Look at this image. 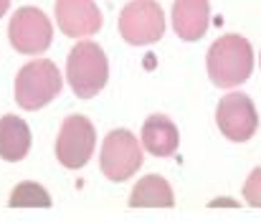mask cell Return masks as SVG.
<instances>
[{
  "label": "cell",
  "instance_id": "cell-1",
  "mask_svg": "<svg viewBox=\"0 0 261 223\" xmlns=\"http://www.w3.org/2000/svg\"><path fill=\"white\" fill-rule=\"evenodd\" d=\"M208 76L221 89L241 86L254 71V51L244 36L226 33L208 48Z\"/></svg>",
  "mask_w": 261,
  "mask_h": 223
},
{
  "label": "cell",
  "instance_id": "cell-2",
  "mask_svg": "<svg viewBox=\"0 0 261 223\" xmlns=\"http://www.w3.org/2000/svg\"><path fill=\"white\" fill-rule=\"evenodd\" d=\"M66 79L71 84V91L79 99L96 96L109 79V64H107V54L101 51V46L94 41L76 43L66 61Z\"/></svg>",
  "mask_w": 261,
  "mask_h": 223
},
{
  "label": "cell",
  "instance_id": "cell-3",
  "mask_svg": "<svg viewBox=\"0 0 261 223\" xmlns=\"http://www.w3.org/2000/svg\"><path fill=\"white\" fill-rule=\"evenodd\" d=\"M59 91H61V74L56 64L48 59L25 64L15 76V102L28 112L46 107L51 99L59 96Z\"/></svg>",
  "mask_w": 261,
  "mask_h": 223
},
{
  "label": "cell",
  "instance_id": "cell-4",
  "mask_svg": "<svg viewBox=\"0 0 261 223\" xmlns=\"http://www.w3.org/2000/svg\"><path fill=\"white\" fill-rule=\"evenodd\" d=\"M119 33L132 46H147L163 38L165 13L155 0H132L119 13Z\"/></svg>",
  "mask_w": 261,
  "mask_h": 223
},
{
  "label": "cell",
  "instance_id": "cell-5",
  "mask_svg": "<svg viewBox=\"0 0 261 223\" xmlns=\"http://www.w3.org/2000/svg\"><path fill=\"white\" fill-rule=\"evenodd\" d=\"M8 38L18 54H28V56L43 54L54 41V28L43 10L25 5L13 13L10 26H8Z\"/></svg>",
  "mask_w": 261,
  "mask_h": 223
},
{
  "label": "cell",
  "instance_id": "cell-6",
  "mask_svg": "<svg viewBox=\"0 0 261 223\" xmlns=\"http://www.w3.org/2000/svg\"><path fill=\"white\" fill-rule=\"evenodd\" d=\"M99 162H101V172L109 180L114 183L129 180L142 165V147L129 130H114L107 135L101 145Z\"/></svg>",
  "mask_w": 261,
  "mask_h": 223
},
{
  "label": "cell",
  "instance_id": "cell-7",
  "mask_svg": "<svg viewBox=\"0 0 261 223\" xmlns=\"http://www.w3.org/2000/svg\"><path fill=\"white\" fill-rule=\"evenodd\" d=\"M94 145H96L94 125L84 114H71L61 125V132L56 140V157L64 167L82 170L94 152Z\"/></svg>",
  "mask_w": 261,
  "mask_h": 223
},
{
  "label": "cell",
  "instance_id": "cell-8",
  "mask_svg": "<svg viewBox=\"0 0 261 223\" xmlns=\"http://www.w3.org/2000/svg\"><path fill=\"white\" fill-rule=\"evenodd\" d=\"M216 122H218V130L233 140V142H246L254 137L256 127H259V114H256V107L254 102L241 94V91H231L226 94L221 102H218V109H216Z\"/></svg>",
  "mask_w": 261,
  "mask_h": 223
},
{
  "label": "cell",
  "instance_id": "cell-9",
  "mask_svg": "<svg viewBox=\"0 0 261 223\" xmlns=\"http://www.w3.org/2000/svg\"><path fill=\"white\" fill-rule=\"evenodd\" d=\"M56 23L71 38L94 36L101 28V13L94 0H56Z\"/></svg>",
  "mask_w": 261,
  "mask_h": 223
},
{
  "label": "cell",
  "instance_id": "cell-10",
  "mask_svg": "<svg viewBox=\"0 0 261 223\" xmlns=\"http://www.w3.org/2000/svg\"><path fill=\"white\" fill-rule=\"evenodd\" d=\"M211 23L208 0H175L173 3V31L182 41H200Z\"/></svg>",
  "mask_w": 261,
  "mask_h": 223
},
{
  "label": "cell",
  "instance_id": "cell-11",
  "mask_svg": "<svg viewBox=\"0 0 261 223\" xmlns=\"http://www.w3.org/2000/svg\"><path fill=\"white\" fill-rule=\"evenodd\" d=\"M142 145H145L147 152H152L155 157H170L177 150V145H180L177 127L165 114H152L142 125Z\"/></svg>",
  "mask_w": 261,
  "mask_h": 223
},
{
  "label": "cell",
  "instance_id": "cell-12",
  "mask_svg": "<svg viewBox=\"0 0 261 223\" xmlns=\"http://www.w3.org/2000/svg\"><path fill=\"white\" fill-rule=\"evenodd\" d=\"M28 150H31L28 125L15 114L0 117V157L8 162H18L28 155Z\"/></svg>",
  "mask_w": 261,
  "mask_h": 223
},
{
  "label": "cell",
  "instance_id": "cell-13",
  "mask_svg": "<svg viewBox=\"0 0 261 223\" xmlns=\"http://www.w3.org/2000/svg\"><path fill=\"white\" fill-rule=\"evenodd\" d=\"M129 206L132 208H173L175 195L173 188L165 178L160 175H145L129 195Z\"/></svg>",
  "mask_w": 261,
  "mask_h": 223
},
{
  "label": "cell",
  "instance_id": "cell-14",
  "mask_svg": "<svg viewBox=\"0 0 261 223\" xmlns=\"http://www.w3.org/2000/svg\"><path fill=\"white\" fill-rule=\"evenodd\" d=\"M10 208H51V195L38 183H20L10 195Z\"/></svg>",
  "mask_w": 261,
  "mask_h": 223
},
{
  "label": "cell",
  "instance_id": "cell-15",
  "mask_svg": "<svg viewBox=\"0 0 261 223\" xmlns=\"http://www.w3.org/2000/svg\"><path fill=\"white\" fill-rule=\"evenodd\" d=\"M244 201L254 208H261V167H256L249 175V180L244 185Z\"/></svg>",
  "mask_w": 261,
  "mask_h": 223
},
{
  "label": "cell",
  "instance_id": "cell-16",
  "mask_svg": "<svg viewBox=\"0 0 261 223\" xmlns=\"http://www.w3.org/2000/svg\"><path fill=\"white\" fill-rule=\"evenodd\" d=\"M10 8V0H0V18L5 15V10Z\"/></svg>",
  "mask_w": 261,
  "mask_h": 223
}]
</instances>
